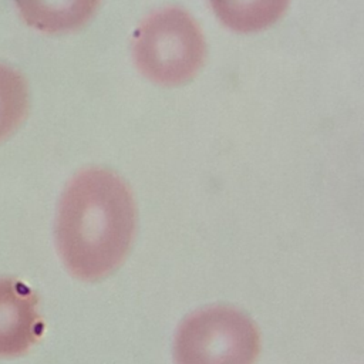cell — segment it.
<instances>
[{"label":"cell","mask_w":364,"mask_h":364,"mask_svg":"<svg viewBox=\"0 0 364 364\" xmlns=\"http://www.w3.org/2000/svg\"><path fill=\"white\" fill-rule=\"evenodd\" d=\"M136 209L128 185L112 171L90 168L63 192L55 243L71 274L97 280L125 259L135 235Z\"/></svg>","instance_id":"1"},{"label":"cell","mask_w":364,"mask_h":364,"mask_svg":"<svg viewBox=\"0 0 364 364\" xmlns=\"http://www.w3.org/2000/svg\"><path fill=\"white\" fill-rule=\"evenodd\" d=\"M138 70L161 85H181L199 71L205 60V38L189 13L166 7L146 17L132 44Z\"/></svg>","instance_id":"2"},{"label":"cell","mask_w":364,"mask_h":364,"mask_svg":"<svg viewBox=\"0 0 364 364\" xmlns=\"http://www.w3.org/2000/svg\"><path fill=\"white\" fill-rule=\"evenodd\" d=\"M260 350L255 323L228 306L200 309L188 316L175 337L176 364H253Z\"/></svg>","instance_id":"3"},{"label":"cell","mask_w":364,"mask_h":364,"mask_svg":"<svg viewBox=\"0 0 364 364\" xmlns=\"http://www.w3.org/2000/svg\"><path fill=\"white\" fill-rule=\"evenodd\" d=\"M37 294L14 277H0V357L27 353L41 337L44 324Z\"/></svg>","instance_id":"4"},{"label":"cell","mask_w":364,"mask_h":364,"mask_svg":"<svg viewBox=\"0 0 364 364\" xmlns=\"http://www.w3.org/2000/svg\"><path fill=\"white\" fill-rule=\"evenodd\" d=\"M100 0H14L21 18L43 33H65L84 26Z\"/></svg>","instance_id":"5"},{"label":"cell","mask_w":364,"mask_h":364,"mask_svg":"<svg viewBox=\"0 0 364 364\" xmlns=\"http://www.w3.org/2000/svg\"><path fill=\"white\" fill-rule=\"evenodd\" d=\"M290 0H210L216 17L240 33L263 30L277 21Z\"/></svg>","instance_id":"6"},{"label":"cell","mask_w":364,"mask_h":364,"mask_svg":"<svg viewBox=\"0 0 364 364\" xmlns=\"http://www.w3.org/2000/svg\"><path fill=\"white\" fill-rule=\"evenodd\" d=\"M28 112V88L14 68L0 64V142L9 138Z\"/></svg>","instance_id":"7"}]
</instances>
